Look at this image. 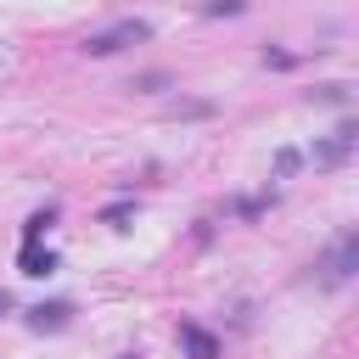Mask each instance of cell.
<instances>
[{"mask_svg": "<svg viewBox=\"0 0 359 359\" xmlns=\"http://www.w3.org/2000/svg\"><path fill=\"white\" fill-rule=\"evenodd\" d=\"M353 269H359V230H337L331 247L314 258V280H320L325 292H337V286L353 280Z\"/></svg>", "mask_w": 359, "mask_h": 359, "instance_id": "obj_1", "label": "cell"}, {"mask_svg": "<svg viewBox=\"0 0 359 359\" xmlns=\"http://www.w3.org/2000/svg\"><path fill=\"white\" fill-rule=\"evenodd\" d=\"M146 39H151V22L123 17V22L101 28V34H90V39H84V56H118V50H129V45H146Z\"/></svg>", "mask_w": 359, "mask_h": 359, "instance_id": "obj_2", "label": "cell"}, {"mask_svg": "<svg viewBox=\"0 0 359 359\" xmlns=\"http://www.w3.org/2000/svg\"><path fill=\"white\" fill-rule=\"evenodd\" d=\"M353 146H359V129H353V123H337V135L320 140V146L309 151V163H314V168H337V163L353 157Z\"/></svg>", "mask_w": 359, "mask_h": 359, "instance_id": "obj_3", "label": "cell"}, {"mask_svg": "<svg viewBox=\"0 0 359 359\" xmlns=\"http://www.w3.org/2000/svg\"><path fill=\"white\" fill-rule=\"evenodd\" d=\"M180 342H185V353H191V359H219V337H213V331H202L196 320H180Z\"/></svg>", "mask_w": 359, "mask_h": 359, "instance_id": "obj_4", "label": "cell"}, {"mask_svg": "<svg viewBox=\"0 0 359 359\" xmlns=\"http://www.w3.org/2000/svg\"><path fill=\"white\" fill-rule=\"evenodd\" d=\"M73 320V303H39V309H28V331H62Z\"/></svg>", "mask_w": 359, "mask_h": 359, "instance_id": "obj_5", "label": "cell"}, {"mask_svg": "<svg viewBox=\"0 0 359 359\" xmlns=\"http://www.w3.org/2000/svg\"><path fill=\"white\" fill-rule=\"evenodd\" d=\"M17 264H22V275H56V252H50V247H39V241H22Z\"/></svg>", "mask_w": 359, "mask_h": 359, "instance_id": "obj_6", "label": "cell"}, {"mask_svg": "<svg viewBox=\"0 0 359 359\" xmlns=\"http://www.w3.org/2000/svg\"><path fill=\"white\" fill-rule=\"evenodd\" d=\"M50 224H56V208H39V213H28V224H22V241H39Z\"/></svg>", "mask_w": 359, "mask_h": 359, "instance_id": "obj_7", "label": "cell"}, {"mask_svg": "<svg viewBox=\"0 0 359 359\" xmlns=\"http://www.w3.org/2000/svg\"><path fill=\"white\" fill-rule=\"evenodd\" d=\"M297 163H303V151L280 146V151H275V180H292V174H297Z\"/></svg>", "mask_w": 359, "mask_h": 359, "instance_id": "obj_8", "label": "cell"}, {"mask_svg": "<svg viewBox=\"0 0 359 359\" xmlns=\"http://www.w3.org/2000/svg\"><path fill=\"white\" fill-rule=\"evenodd\" d=\"M174 118H213V101H174Z\"/></svg>", "mask_w": 359, "mask_h": 359, "instance_id": "obj_9", "label": "cell"}, {"mask_svg": "<svg viewBox=\"0 0 359 359\" xmlns=\"http://www.w3.org/2000/svg\"><path fill=\"white\" fill-rule=\"evenodd\" d=\"M247 11V0H208L202 6V17H241Z\"/></svg>", "mask_w": 359, "mask_h": 359, "instance_id": "obj_10", "label": "cell"}, {"mask_svg": "<svg viewBox=\"0 0 359 359\" xmlns=\"http://www.w3.org/2000/svg\"><path fill=\"white\" fill-rule=\"evenodd\" d=\"M314 101H325V107H348V84H320Z\"/></svg>", "mask_w": 359, "mask_h": 359, "instance_id": "obj_11", "label": "cell"}, {"mask_svg": "<svg viewBox=\"0 0 359 359\" xmlns=\"http://www.w3.org/2000/svg\"><path fill=\"white\" fill-rule=\"evenodd\" d=\"M129 213H135V202H112V208H107V213H101V219H107V224H112V230H123V219H129Z\"/></svg>", "mask_w": 359, "mask_h": 359, "instance_id": "obj_12", "label": "cell"}, {"mask_svg": "<svg viewBox=\"0 0 359 359\" xmlns=\"http://www.w3.org/2000/svg\"><path fill=\"white\" fill-rule=\"evenodd\" d=\"M163 84H168L163 73H140V79H135V90H163Z\"/></svg>", "mask_w": 359, "mask_h": 359, "instance_id": "obj_13", "label": "cell"}, {"mask_svg": "<svg viewBox=\"0 0 359 359\" xmlns=\"http://www.w3.org/2000/svg\"><path fill=\"white\" fill-rule=\"evenodd\" d=\"M0 314H11V292H0Z\"/></svg>", "mask_w": 359, "mask_h": 359, "instance_id": "obj_14", "label": "cell"}, {"mask_svg": "<svg viewBox=\"0 0 359 359\" xmlns=\"http://www.w3.org/2000/svg\"><path fill=\"white\" fill-rule=\"evenodd\" d=\"M118 359H140V353H118Z\"/></svg>", "mask_w": 359, "mask_h": 359, "instance_id": "obj_15", "label": "cell"}]
</instances>
